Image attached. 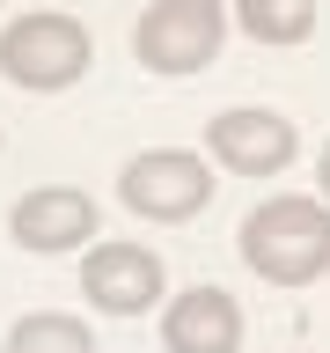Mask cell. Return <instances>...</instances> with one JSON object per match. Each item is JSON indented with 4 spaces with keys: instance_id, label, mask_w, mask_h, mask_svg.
Returning a JSON list of instances; mask_svg holds the SVG:
<instances>
[{
    "instance_id": "cell-5",
    "label": "cell",
    "mask_w": 330,
    "mask_h": 353,
    "mask_svg": "<svg viewBox=\"0 0 330 353\" xmlns=\"http://www.w3.org/2000/svg\"><path fill=\"white\" fill-rule=\"evenodd\" d=\"M169 294V272H162V258H154L147 243H88L81 250V302L103 309V316H147L154 302Z\"/></svg>"
},
{
    "instance_id": "cell-3",
    "label": "cell",
    "mask_w": 330,
    "mask_h": 353,
    "mask_svg": "<svg viewBox=\"0 0 330 353\" xmlns=\"http://www.w3.org/2000/svg\"><path fill=\"white\" fill-rule=\"evenodd\" d=\"M88 59H96V37L74 15H59V8H37V15H22V22L0 30V74L15 88H30V96L74 88L88 74Z\"/></svg>"
},
{
    "instance_id": "cell-6",
    "label": "cell",
    "mask_w": 330,
    "mask_h": 353,
    "mask_svg": "<svg viewBox=\"0 0 330 353\" xmlns=\"http://www.w3.org/2000/svg\"><path fill=\"white\" fill-rule=\"evenodd\" d=\"M206 154L228 176H279L301 154V132H294V118H279L264 103H235V110L206 118Z\"/></svg>"
},
{
    "instance_id": "cell-9",
    "label": "cell",
    "mask_w": 330,
    "mask_h": 353,
    "mask_svg": "<svg viewBox=\"0 0 330 353\" xmlns=\"http://www.w3.org/2000/svg\"><path fill=\"white\" fill-rule=\"evenodd\" d=\"M8 353H96V339L66 309H30V316L8 324Z\"/></svg>"
},
{
    "instance_id": "cell-8",
    "label": "cell",
    "mask_w": 330,
    "mask_h": 353,
    "mask_svg": "<svg viewBox=\"0 0 330 353\" xmlns=\"http://www.w3.org/2000/svg\"><path fill=\"white\" fill-rule=\"evenodd\" d=\"M162 346L169 353H242V309L228 287H184L162 302Z\"/></svg>"
},
{
    "instance_id": "cell-1",
    "label": "cell",
    "mask_w": 330,
    "mask_h": 353,
    "mask_svg": "<svg viewBox=\"0 0 330 353\" xmlns=\"http://www.w3.org/2000/svg\"><path fill=\"white\" fill-rule=\"evenodd\" d=\"M235 250L264 287H316L330 272V206L301 192L257 199L235 228Z\"/></svg>"
},
{
    "instance_id": "cell-10",
    "label": "cell",
    "mask_w": 330,
    "mask_h": 353,
    "mask_svg": "<svg viewBox=\"0 0 330 353\" xmlns=\"http://www.w3.org/2000/svg\"><path fill=\"white\" fill-rule=\"evenodd\" d=\"M235 22L257 44H308L316 37V0H235Z\"/></svg>"
},
{
    "instance_id": "cell-7",
    "label": "cell",
    "mask_w": 330,
    "mask_h": 353,
    "mask_svg": "<svg viewBox=\"0 0 330 353\" xmlns=\"http://www.w3.org/2000/svg\"><path fill=\"white\" fill-rule=\"evenodd\" d=\"M96 228H103L96 199L74 192V184H37V192H22L15 206H8V236H15L22 250H37V258L88 250V243H96Z\"/></svg>"
},
{
    "instance_id": "cell-11",
    "label": "cell",
    "mask_w": 330,
    "mask_h": 353,
    "mask_svg": "<svg viewBox=\"0 0 330 353\" xmlns=\"http://www.w3.org/2000/svg\"><path fill=\"white\" fill-rule=\"evenodd\" d=\"M316 192H323V206H330V140H323V154H316Z\"/></svg>"
},
{
    "instance_id": "cell-4",
    "label": "cell",
    "mask_w": 330,
    "mask_h": 353,
    "mask_svg": "<svg viewBox=\"0 0 330 353\" xmlns=\"http://www.w3.org/2000/svg\"><path fill=\"white\" fill-rule=\"evenodd\" d=\"M213 192H220L213 162L191 154V148H147V154H132L125 170H118V199H125L140 221H162V228L198 221L213 206Z\"/></svg>"
},
{
    "instance_id": "cell-2",
    "label": "cell",
    "mask_w": 330,
    "mask_h": 353,
    "mask_svg": "<svg viewBox=\"0 0 330 353\" xmlns=\"http://www.w3.org/2000/svg\"><path fill=\"white\" fill-rule=\"evenodd\" d=\"M220 44H228V0H154L132 22V59L162 81L206 74L220 59Z\"/></svg>"
}]
</instances>
